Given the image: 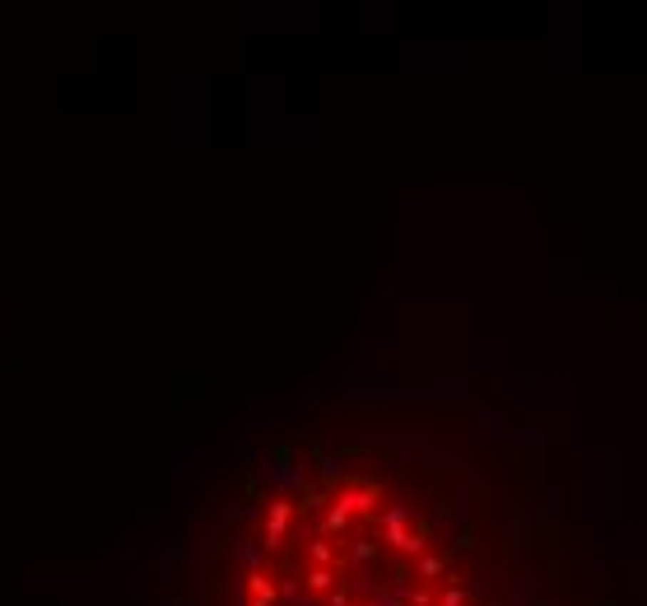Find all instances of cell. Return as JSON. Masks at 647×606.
Listing matches in <instances>:
<instances>
[{
  "instance_id": "obj_3",
  "label": "cell",
  "mask_w": 647,
  "mask_h": 606,
  "mask_svg": "<svg viewBox=\"0 0 647 606\" xmlns=\"http://www.w3.org/2000/svg\"><path fill=\"white\" fill-rule=\"evenodd\" d=\"M410 606H433V592H429L424 583H414V587H410Z\"/></svg>"
},
{
  "instance_id": "obj_1",
  "label": "cell",
  "mask_w": 647,
  "mask_h": 606,
  "mask_svg": "<svg viewBox=\"0 0 647 606\" xmlns=\"http://www.w3.org/2000/svg\"><path fill=\"white\" fill-rule=\"evenodd\" d=\"M466 602H471V592H466L461 583H447V587H442V597H438V606H466Z\"/></svg>"
},
{
  "instance_id": "obj_2",
  "label": "cell",
  "mask_w": 647,
  "mask_h": 606,
  "mask_svg": "<svg viewBox=\"0 0 647 606\" xmlns=\"http://www.w3.org/2000/svg\"><path fill=\"white\" fill-rule=\"evenodd\" d=\"M442 574H447V565L438 555H419V578H442Z\"/></svg>"
}]
</instances>
